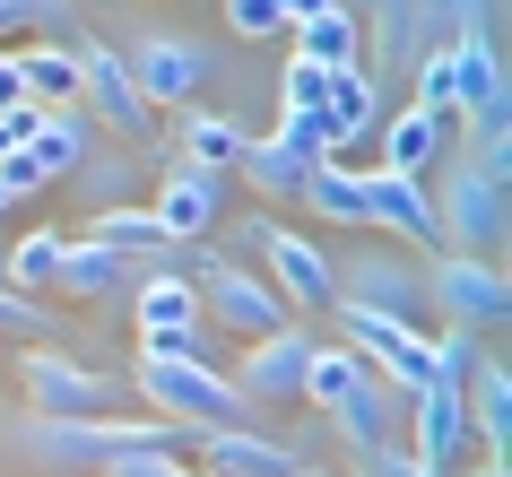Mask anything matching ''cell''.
<instances>
[{"label": "cell", "mask_w": 512, "mask_h": 477, "mask_svg": "<svg viewBox=\"0 0 512 477\" xmlns=\"http://www.w3.org/2000/svg\"><path fill=\"white\" fill-rule=\"evenodd\" d=\"M356 469H365V477H452V469H426V460H417V451H408V443L356 451Z\"/></svg>", "instance_id": "36"}, {"label": "cell", "mask_w": 512, "mask_h": 477, "mask_svg": "<svg viewBox=\"0 0 512 477\" xmlns=\"http://www.w3.org/2000/svg\"><path fill=\"white\" fill-rule=\"evenodd\" d=\"M278 139H287L296 157H339V131H330V113H322V105H304V113H278Z\"/></svg>", "instance_id": "33"}, {"label": "cell", "mask_w": 512, "mask_h": 477, "mask_svg": "<svg viewBox=\"0 0 512 477\" xmlns=\"http://www.w3.org/2000/svg\"><path fill=\"white\" fill-rule=\"evenodd\" d=\"M70 183H79L87 209H113V200H131V183H139V148H131V139H122L113 157H96V148H87V157L70 165Z\"/></svg>", "instance_id": "28"}, {"label": "cell", "mask_w": 512, "mask_h": 477, "mask_svg": "<svg viewBox=\"0 0 512 477\" xmlns=\"http://www.w3.org/2000/svg\"><path fill=\"white\" fill-rule=\"evenodd\" d=\"M122 70H131V87L148 96V113H183V105H200V87H209V70H217V53L200 44V35H183V27H131L122 44Z\"/></svg>", "instance_id": "3"}, {"label": "cell", "mask_w": 512, "mask_h": 477, "mask_svg": "<svg viewBox=\"0 0 512 477\" xmlns=\"http://www.w3.org/2000/svg\"><path fill=\"white\" fill-rule=\"evenodd\" d=\"M287 35H296V53L322 61V70H365V18H356V9H339V0H330L322 18L287 27Z\"/></svg>", "instance_id": "20"}, {"label": "cell", "mask_w": 512, "mask_h": 477, "mask_svg": "<svg viewBox=\"0 0 512 477\" xmlns=\"http://www.w3.org/2000/svg\"><path fill=\"white\" fill-rule=\"evenodd\" d=\"M426 200H434V243H452V252H495L504 243V165H486L478 148L434 157Z\"/></svg>", "instance_id": "1"}, {"label": "cell", "mask_w": 512, "mask_h": 477, "mask_svg": "<svg viewBox=\"0 0 512 477\" xmlns=\"http://www.w3.org/2000/svg\"><path fill=\"white\" fill-rule=\"evenodd\" d=\"M460 408H469V434L486 443V460H504V443H512V373H504V356H469Z\"/></svg>", "instance_id": "16"}, {"label": "cell", "mask_w": 512, "mask_h": 477, "mask_svg": "<svg viewBox=\"0 0 512 477\" xmlns=\"http://www.w3.org/2000/svg\"><path fill=\"white\" fill-rule=\"evenodd\" d=\"M0 35H18V9H9V0H0Z\"/></svg>", "instance_id": "41"}, {"label": "cell", "mask_w": 512, "mask_h": 477, "mask_svg": "<svg viewBox=\"0 0 512 477\" xmlns=\"http://www.w3.org/2000/svg\"><path fill=\"white\" fill-rule=\"evenodd\" d=\"M443 113H426V105H400V113H382L374 122V139H382V165H400V174H434V157H443Z\"/></svg>", "instance_id": "19"}, {"label": "cell", "mask_w": 512, "mask_h": 477, "mask_svg": "<svg viewBox=\"0 0 512 477\" xmlns=\"http://www.w3.org/2000/svg\"><path fill=\"white\" fill-rule=\"evenodd\" d=\"M330 0H278V18H287V27H304V18H322Z\"/></svg>", "instance_id": "38"}, {"label": "cell", "mask_w": 512, "mask_h": 477, "mask_svg": "<svg viewBox=\"0 0 512 477\" xmlns=\"http://www.w3.org/2000/svg\"><path fill=\"white\" fill-rule=\"evenodd\" d=\"M87 235H96V243H113L122 261H157V252H165L157 209H131V200H113V209H87Z\"/></svg>", "instance_id": "26"}, {"label": "cell", "mask_w": 512, "mask_h": 477, "mask_svg": "<svg viewBox=\"0 0 512 477\" xmlns=\"http://www.w3.org/2000/svg\"><path fill=\"white\" fill-rule=\"evenodd\" d=\"M243 252L261 261V278L278 287V304H287L296 321H313V313L330 304V252H322L313 235H296V226H270V217H252V226H243Z\"/></svg>", "instance_id": "8"}, {"label": "cell", "mask_w": 512, "mask_h": 477, "mask_svg": "<svg viewBox=\"0 0 512 477\" xmlns=\"http://www.w3.org/2000/svg\"><path fill=\"white\" fill-rule=\"evenodd\" d=\"M96 477H209V469H191L183 443H148V451H122V460H105Z\"/></svg>", "instance_id": "30"}, {"label": "cell", "mask_w": 512, "mask_h": 477, "mask_svg": "<svg viewBox=\"0 0 512 477\" xmlns=\"http://www.w3.org/2000/svg\"><path fill=\"white\" fill-rule=\"evenodd\" d=\"M330 304H365V313H426V252L408 243H348L330 261Z\"/></svg>", "instance_id": "4"}, {"label": "cell", "mask_w": 512, "mask_h": 477, "mask_svg": "<svg viewBox=\"0 0 512 477\" xmlns=\"http://www.w3.org/2000/svg\"><path fill=\"white\" fill-rule=\"evenodd\" d=\"M200 469L209 477H287L296 451L261 425H200Z\"/></svg>", "instance_id": "15"}, {"label": "cell", "mask_w": 512, "mask_h": 477, "mask_svg": "<svg viewBox=\"0 0 512 477\" xmlns=\"http://www.w3.org/2000/svg\"><path fill=\"white\" fill-rule=\"evenodd\" d=\"M0 191L9 200H44L53 191V165L35 157V148H0Z\"/></svg>", "instance_id": "34"}, {"label": "cell", "mask_w": 512, "mask_h": 477, "mask_svg": "<svg viewBox=\"0 0 512 477\" xmlns=\"http://www.w3.org/2000/svg\"><path fill=\"white\" fill-rule=\"evenodd\" d=\"M0 252H9V243H0Z\"/></svg>", "instance_id": "44"}, {"label": "cell", "mask_w": 512, "mask_h": 477, "mask_svg": "<svg viewBox=\"0 0 512 477\" xmlns=\"http://www.w3.org/2000/svg\"><path fill=\"white\" fill-rule=\"evenodd\" d=\"M460 477H504V460H478V469H460Z\"/></svg>", "instance_id": "39"}, {"label": "cell", "mask_w": 512, "mask_h": 477, "mask_svg": "<svg viewBox=\"0 0 512 477\" xmlns=\"http://www.w3.org/2000/svg\"><path fill=\"white\" fill-rule=\"evenodd\" d=\"M53 269H61V226H35V235H18L0 252V278L18 295H53Z\"/></svg>", "instance_id": "29"}, {"label": "cell", "mask_w": 512, "mask_h": 477, "mask_svg": "<svg viewBox=\"0 0 512 477\" xmlns=\"http://www.w3.org/2000/svg\"><path fill=\"white\" fill-rule=\"evenodd\" d=\"M322 113H330V131H339V148H348V139H374V122L391 105H382V79H374V70H330Z\"/></svg>", "instance_id": "24"}, {"label": "cell", "mask_w": 512, "mask_h": 477, "mask_svg": "<svg viewBox=\"0 0 512 477\" xmlns=\"http://www.w3.org/2000/svg\"><path fill=\"white\" fill-rule=\"evenodd\" d=\"M287 209H304L313 226H339V235H365V183H356L339 157H313V165H304V183H296Z\"/></svg>", "instance_id": "17"}, {"label": "cell", "mask_w": 512, "mask_h": 477, "mask_svg": "<svg viewBox=\"0 0 512 477\" xmlns=\"http://www.w3.org/2000/svg\"><path fill=\"white\" fill-rule=\"evenodd\" d=\"M217 18H226V35H235V44H270V35H287L278 0H217Z\"/></svg>", "instance_id": "31"}, {"label": "cell", "mask_w": 512, "mask_h": 477, "mask_svg": "<svg viewBox=\"0 0 512 477\" xmlns=\"http://www.w3.org/2000/svg\"><path fill=\"white\" fill-rule=\"evenodd\" d=\"M122 278H131V261H122L113 243H96V235H61L53 295H70V304H96V295H113Z\"/></svg>", "instance_id": "18"}, {"label": "cell", "mask_w": 512, "mask_h": 477, "mask_svg": "<svg viewBox=\"0 0 512 477\" xmlns=\"http://www.w3.org/2000/svg\"><path fill=\"white\" fill-rule=\"evenodd\" d=\"M174 139H183V165H200V174H235V157H243V122L235 113H200V105H183V122H174Z\"/></svg>", "instance_id": "21"}, {"label": "cell", "mask_w": 512, "mask_h": 477, "mask_svg": "<svg viewBox=\"0 0 512 477\" xmlns=\"http://www.w3.org/2000/svg\"><path fill=\"white\" fill-rule=\"evenodd\" d=\"M304 356H313V330L304 321H278V330H261V339H243L235 356V391L270 417L278 399H296L304 391Z\"/></svg>", "instance_id": "10"}, {"label": "cell", "mask_w": 512, "mask_h": 477, "mask_svg": "<svg viewBox=\"0 0 512 477\" xmlns=\"http://www.w3.org/2000/svg\"><path fill=\"white\" fill-rule=\"evenodd\" d=\"M79 105H87L96 131L131 139V148L157 139V113H148V96L131 87V70H122V53H113L105 35H79Z\"/></svg>", "instance_id": "9"}, {"label": "cell", "mask_w": 512, "mask_h": 477, "mask_svg": "<svg viewBox=\"0 0 512 477\" xmlns=\"http://www.w3.org/2000/svg\"><path fill=\"white\" fill-rule=\"evenodd\" d=\"M191 287H200V313H209L226 339H261V330H278V321H296L287 304H278V287L261 278V269L235 261V252H217V243H200Z\"/></svg>", "instance_id": "5"}, {"label": "cell", "mask_w": 512, "mask_h": 477, "mask_svg": "<svg viewBox=\"0 0 512 477\" xmlns=\"http://www.w3.org/2000/svg\"><path fill=\"white\" fill-rule=\"evenodd\" d=\"M139 287H131V321L139 330H165V321H191L200 313V287H191V269L157 261V269H131Z\"/></svg>", "instance_id": "22"}, {"label": "cell", "mask_w": 512, "mask_h": 477, "mask_svg": "<svg viewBox=\"0 0 512 477\" xmlns=\"http://www.w3.org/2000/svg\"><path fill=\"white\" fill-rule=\"evenodd\" d=\"M426 304L452 321V330H495L504 304H512V287H504V269H495V252H452V243H434L426 252Z\"/></svg>", "instance_id": "7"}, {"label": "cell", "mask_w": 512, "mask_h": 477, "mask_svg": "<svg viewBox=\"0 0 512 477\" xmlns=\"http://www.w3.org/2000/svg\"><path fill=\"white\" fill-rule=\"evenodd\" d=\"M400 417H408V399L382 382V373H356L348 391L330 399V425H339V443L348 451H382V443H400Z\"/></svg>", "instance_id": "14"}, {"label": "cell", "mask_w": 512, "mask_h": 477, "mask_svg": "<svg viewBox=\"0 0 512 477\" xmlns=\"http://www.w3.org/2000/svg\"><path fill=\"white\" fill-rule=\"evenodd\" d=\"M9 209H18V200H9V191H0V217H9Z\"/></svg>", "instance_id": "43"}, {"label": "cell", "mask_w": 512, "mask_h": 477, "mask_svg": "<svg viewBox=\"0 0 512 477\" xmlns=\"http://www.w3.org/2000/svg\"><path fill=\"white\" fill-rule=\"evenodd\" d=\"M217 217H226V174L174 165V174L157 183V226H165V243H209Z\"/></svg>", "instance_id": "13"}, {"label": "cell", "mask_w": 512, "mask_h": 477, "mask_svg": "<svg viewBox=\"0 0 512 477\" xmlns=\"http://www.w3.org/2000/svg\"><path fill=\"white\" fill-rule=\"evenodd\" d=\"M9 9H18V27H27V35H61V44H79V35H87L79 0H9Z\"/></svg>", "instance_id": "32"}, {"label": "cell", "mask_w": 512, "mask_h": 477, "mask_svg": "<svg viewBox=\"0 0 512 477\" xmlns=\"http://www.w3.org/2000/svg\"><path fill=\"white\" fill-rule=\"evenodd\" d=\"M339 9H356V18H374V9H382V0H339Z\"/></svg>", "instance_id": "40"}, {"label": "cell", "mask_w": 512, "mask_h": 477, "mask_svg": "<svg viewBox=\"0 0 512 477\" xmlns=\"http://www.w3.org/2000/svg\"><path fill=\"white\" fill-rule=\"evenodd\" d=\"M365 183V226L408 252H434V200H426V174H400V165H374V174H356Z\"/></svg>", "instance_id": "11"}, {"label": "cell", "mask_w": 512, "mask_h": 477, "mask_svg": "<svg viewBox=\"0 0 512 477\" xmlns=\"http://www.w3.org/2000/svg\"><path fill=\"white\" fill-rule=\"evenodd\" d=\"M35 157L53 165V183L70 174V165L96 148V122H87V105H44V122H35V139H27Z\"/></svg>", "instance_id": "27"}, {"label": "cell", "mask_w": 512, "mask_h": 477, "mask_svg": "<svg viewBox=\"0 0 512 477\" xmlns=\"http://www.w3.org/2000/svg\"><path fill=\"white\" fill-rule=\"evenodd\" d=\"M27 105V79H18V53H0V113Z\"/></svg>", "instance_id": "37"}, {"label": "cell", "mask_w": 512, "mask_h": 477, "mask_svg": "<svg viewBox=\"0 0 512 477\" xmlns=\"http://www.w3.org/2000/svg\"><path fill=\"white\" fill-rule=\"evenodd\" d=\"M400 434H408V451H417L426 469H452L460 451H469V408H460V373H434L426 391L408 399Z\"/></svg>", "instance_id": "12"}, {"label": "cell", "mask_w": 512, "mask_h": 477, "mask_svg": "<svg viewBox=\"0 0 512 477\" xmlns=\"http://www.w3.org/2000/svg\"><path fill=\"white\" fill-rule=\"evenodd\" d=\"M131 391L148 399V417H174L183 434H200V425H252L261 408L235 391V373L226 365H165V356H139Z\"/></svg>", "instance_id": "2"}, {"label": "cell", "mask_w": 512, "mask_h": 477, "mask_svg": "<svg viewBox=\"0 0 512 477\" xmlns=\"http://www.w3.org/2000/svg\"><path fill=\"white\" fill-rule=\"evenodd\" d=\"M322 96H330V70H322V61H287V70H278V105H287V113H304V105H322Z\"/></svg>", "instance_id": "35"}, {"label": "cell", "mask_w": 512, "mask_h": 477, "mask_svg": "<svg viewBox=\"0 0 512 477\" xmlns=\"http://www.w3.org/2000/svg\"><path fill=\"white\" fill-rule=\"evenodd\" d=\"M18 382H27L35 417H113V408L131 399L122 373H96V365H79V356H61V347H27V356H18Z\"/></svg>", "instance_id": "6"}, {"label": "cell", "mask_w": 512, "mask_h": 477, "mask_svg": "<svg viewBox=\"0 0 512 477\" xmlns=\"http://www.w3.org/2000/svg\"><path fill=\"white\" fill-rule=\"evenodd\" d=\"M287 477H339V469H304V460H296V469H287Z\"/></svg>", "instance_id": "42"}, {"label": "cell", "mask_w": 512, "mask_h": 477, "mask_svg": "<svg viewBox=\"0 0 512 477\" xmlns=\"http://www.w3.org/2000/svg\"><path fill=\"white\" fill-rule=\"evenodd\" d=\"M304 165L313 157H296V148H287V139H243V157H235V174L252 191H261V200H270V209H287V200H296V183H304Z\"/></svg>", "instance_id": "25"}, {"label": "cell", "mask_w": 512, "mask_h": 477, "mask_svg": "<svg viewBox=\"0 0 512 477\" xmlns=\"http://www.w3.org/2000/svg\"><path fill=\"white\" fill-rule=\"evenodd\" d=\"M18 79H27L35 105H79V44H61V35H27Z\"/></svg>", "instance_id": "23"}]
</instances>
